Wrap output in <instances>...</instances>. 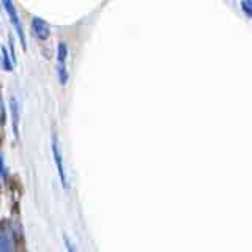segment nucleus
<instances>
[{"instance_id":"obj_1","label":"nucleus","mask_w":252,"mask_h":252,"mask_svg":"<svg viewBox=\"0 0 252 252\" xmlns=\"http://www.w3.org/2000/svg\"><path fill=\"white\" fill-rule=\"evenodd\" d=\"M2 3H3V6H5V10H6L8 16H10V19H11L13 27L16 29V32H18L19 39H21V43H22V47H24V49H26V47H27L26 35H24L22 24H21V21H19V16H18V11H16V8H14L13 0H2Z\"/></svg>"},{"instance_id":"obj_2","label":"nucleus","mask_w":252,"mask_h":252,"mask_svg":"<svg viewBox=\"0 0 252 252\" xmlns=\"http://www.w3.org/2000/svg\"><path fill=\"white\" fill-rule=\"evenodd\" d=\"M66 57H68V47L65 43H60L57 47V63H59V79L62 84H66V81H68Z\"/></svg>"},{"instance_id":"obj_3","label":"nucleus","mask_w":252,"mask_h":252,"mask_svg":"<svg viewBox=\"0 0 252 252\" xmlns=\"http://www.w3.org/2000/svg\"><path fill=\"white\" fill-rule=\"evenodd\" d=\"M52 153H54V161L55 165H57V172H59V177L63 186H68V181H66V172H65V164H63V156L60 152V147H59V142L57 139L52 140Z\"/></svg>"},{"instance_id":"obj_4","label":"nucleus","mask_w":252,"mask_h":252,"mask_svg":"<svg viewBox=\"0 0 252 252\" xmlns=\"http://www.w3.org/2000/svg\"><path fill=\"white\" fill-rule=\"evenodd\" d=\"M32 30H33L35 36L39 39V41H46L47 38L51 36V27L46 21H43L41 18H33L32 19Z\"/></svg>"},{"instance_id":"obj_5","label":"nucleus","mask_w":252,"mask_h":252,"mask_svg":"<svg viewBox=\"0 0 252 252\" xmlns=\"http://www.w3.org/2000/svg\"><path fill=\"white\" fill-rule=\"evenodd\" d=\"M14 251V238L10 227L0 228V252H13Z\"/></svg>"},{"instance_id":"obj_6","label":"nucleus","mask_w":252,"mask_h":252,"mask_svg":"<svg viewBox=\"0 0 252 252\" xmlns=\"http://www.w3.org/2000/svg\"><path fill=\"white\" fill-rule=\"evenodd\" d=\"M11 115H13V131H14V136L18 137V136H19V131H18L19 109H18V101H16L14 98L11 99Z\"/></svg>"},{"instance_id":"obj_7","label":"nucleus","mask_w":252,"mask_h":252,"mask_svg":"<svg viewBox=\"0 0 252 252\" xmlns=\"http://www.w3.org/2000/svg\"><path fill=\"white\" fill-rule=\"evenodd\" d=\"M2 55H3V68H5V69H8V71H11V69H13V65H11L10 57H8V51H6V47H2Z\"/></svg>"},{"instance_id":"obj_8","label":"nucleus","mask_w":252,"mask_h":252,"mask_svg":"<svg viewBox=\"0 0 252 252\" xmlns=\"http://www.w3.org/2000/svg\"><path fill=\"white\" fill-rule=\"evenodd\" d=\"M65 246H66V251H68V252H79V251H77V248L74 246V244L69 241L68 236H65Z\"/></svg>"},{"instance_id":"obj_9","label":"nucleus","mask_w":252,"mask_h":252,"mask_svg":"<svg viewBox=\"0 0 252 252\" xmlns=\"http://www.w3.org/2000/svg\"><path fill=\"white\" fill-rule=\"evenodd\" d=\"M0 173H2V177L6 175V169H5V161H3V155L0 153Z\"/></svg>"}]
</instances>
